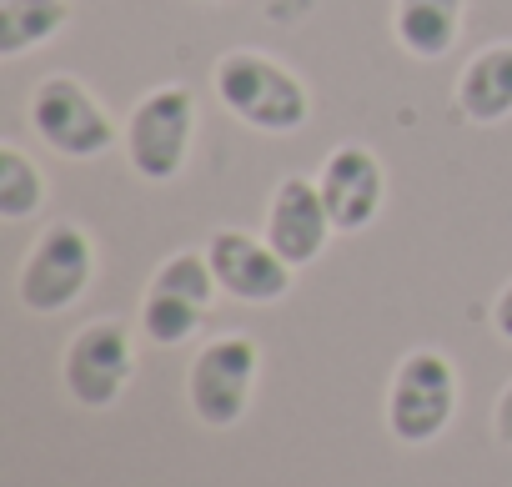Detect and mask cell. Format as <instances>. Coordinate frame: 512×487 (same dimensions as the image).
<instances>
[{
    "instance_id": "obj_7",
    "label": "cell",
    "mask_w": 512,
    "mask_h": 487,
    "mask_svg": "<svg viewBox=\"0 0 512 487\" xmlns=\"http://www.w3.org/2000/svg\"><path fill=\"white\" fill-rule=\"evenodd\" d=\"M136 372V347L121 322H91L71 337L61 357V382L81 407H111Z\"/></svg>"
},
{
    "instance_id": "obj_15",
    "label": "cell",
    "mask_w": 512,
    "mask_h": 487,
    "mask_svg": "<svg viewBox=\"0 0 512 487\" xmlns=\"http://www.w3.org/2000/svg\"><path fill=\"white\" fill-rule=\"evenodd\" d=\"M46 201V176L21 146H0V216L26 221Z\"/></svg>"
},
{
    "instance_id": "obj_1",
    "label": "cell",
    "mask_w": 512,
    "mask_h": 487,
    "mask_svg": "<svg viewBox=\"0 0 512 487\" xmlns=\"http://www.w3.org/2000/svg\"><path fill=\"white\" fill-rule=\"evenodd\" d=\"M221 106L256 126V131H272V136H287V131H302L307 116H312V96L307 86L272 56L262 51H226L216 61V76H211Z\"/></svg>"
},
{
    "instance_id": "obj_3",
    "label": "cell",
    "mask_w": 512,
    "mask_h": 487,
    "mask_svg": "<svg viewBox=\"0 0 512 487\" xmlns=\"http://www.w3.org/2000/svg\"><path fill=\"white\" fill-rule=\"evenodd\" d=\"M457 417V367L442 352H407L387 387V427L407 447L437 442Z\"/></svg>"
},
{
    "instance_id": "obj_10",
    "label": "cell",
    "mask_w": 512,
    "mask_h": 487,
    "mask_svg": "<svg viewBox=\"0 0 512 487\" xmlns=\"http://www.w3.org/2000/svg\"><path fill=\"white\" fill-rule=\"evenodd\" d=\"M317 186H322V201L332 211V226L337 231H362L377 221L382 211V196H387V171L382 161L367 151V146H337L322 171H317Z\"/></svg>"
},
{
    "instance_id": "obj_8",
    "label": "cell",
    "mask_w": 512,
    "mask_h": 487,
    "mask_svg": "<svg viewBox=\"0 0 512 487\" xmlns=\"http://www.w3.org/2000/svg\"><path fill=\"white\" fill-rule=\"evenodd\" d=\"M206 262H211V272H216V287L226 292V297H236V302H251V307H267V302H282L287 292H292V272L297 267H287L277 252H272V241L262 236H246V231H231V226H221V231H211L206 236Z\"/></svg>"
},
{
    "instance_id": "obj_9",
    "label": "cell",
    "mask_w": 512,
    "mask_h": 487,
    "mask_svg": "<svg viewBox=\"0 0 512 487\" xmlns=\"http://www.w3.org/2000/svg\"><path fill=\"white\" fill-rule=\"evenodd\" d=\"M332 211L322 201V186L307 181V176H287L277 191H272V206H267V241L272 252L287 262V267H312L322 257V247L332 241Z\"/></svg>"
},
{
    "instance_id": "obj_16",
    "label": "cell",
    "mask_w": 512,
    "mask_h": 487,
    "mask_svg": "<svg viewBox=\"0 0 512 487\" xmlns=\"http://www.w3.org/2000/svg\"><path fill=\"white\" fill-rule=\"evenodd\" d=\"M492 432H497V442H502V447H512V382H507V387H502V397H497Z\"/></svg>"
},
{
    "instance_id": "obj_6",
    "label": "cell",
    "mask_w": 512,
    "mask_h": 487,
    "mask_svg": "<svg viewBox=\"0 0 512 487\" xmlns=\"http://www.w3.org/2000/svg\"><path fill=\"white\" fill-rule=\"evenodd\" d=\"M256 372H262V352H256L251 337H216L206 342L196 357H191V372H186V397H191V412L201 427H236L251 407V387H256Z\"/></svg>"
},
{
    "instance_id": "obj_4",
    "label": "cell",
    "mask_w": 512,
    "mask_h": 487,
    "mask_svg": "<svg viewBox=\"0 0 512 487\" xmlns=\"http://www.w3.org/2000/svg\"><path fill=\"white\" fill-rule=\"evenodd\" d=\"M196 136V96L186 86H156L126 116V161L146 181L181 176Z\"/></svg>"
},
{
    "instance_id": "obj_5",
    "label": "cell",
    "mask_w": 512,
    "mask_h": 487,
    "mask_svg": "<svg viewBox=\"0 0 512 487\" xmlns=\"http://www.w3.org/2000/svg\"><path fill=\"white\" fill-rule=\"evenodd\" d=\"M31 131L66 161H96L116 146V121L106 106L76 81V76H51L31 96Z\"/></svg>"
},
{
    "instance_id": "obj_11",
    "label": "cell",
    "mask_w": 512,
    "mask_h": 487,
    "mask_svg": "<svg viewBox=\"0 0 512 487\" xmlns=\"http://www.w3.org/2000/svg\"><path fill=\"white\" fill-rule=\"evenodd\" d=\"M457 111L472 126H497L512 116V46H487L457 76Z\"/></svg>"
},
{
    "instance_id": "obj_17",
    "label": "cell",
    "mask_w": 512,
    "mask_h": 487,
    "mask_svg": "<svg viewBox=\"0 0 512 487\" xmlns=\"http://www.w3.org/2000/svg\"><path fill=\"white\" fill-rule=\"evenodd\" d=\"M492 327L512 342V282H507V287H502V297L492 302Z\"/></svg>"
},
{
    "instance_id": "obj_2",
    "label": "cell",
    "mask_w": 512,
    "mask_h": 487,
    "mask_svg": "<svg viewBox=\"0 0 512 487\" xmlns=\"http://www.w3.org/2000/svg\"><path fill=\"white\" fill-rule=\"evenodd\" d=\"M96 277V247L91 236L71 221H51L21 262V277H16V297L26 312L36 317H56L66 307H76L86 297Z\"/></svg>"
},
{
    "instance_id": "obj_12",
    "label": "cell",
    "mask_w": 512,
    "mask_h": 487,
    "mask_svg": "<svg viewBox=\"0 0 512 487\" xmlns=\"http://www.w3.org/2000/svg\"><path fill=\"white\" fill-rule=\"evenodd\" d=\"M462 11H467V0H397L392 31L402 51H412L417 61H437L457 46Z\"/></svg>"
},
{
    "instance_id": "obj_14",
    "label": "cell",
    "mask_w": 512,
    "mask_h": 487,
    "mask_svg": "<svg viewBox=\"0 0 512 487\" xmlns=\"http://www.w3.org/2000/svg\"><path fill=\"white\" fill-rule=\"evenodd\" d=\"M206 307L181 297V292H166V287H146V302H141V332L156 342V347H181L196 327H201Z\"/></svg>"
},
{
    "instance_id": "obj_13",
    "label": "cell",
    "mask_w": 512,
    "mask_h": 487,
    "mask_svg": "<svg viewBox=\"0 0 512 487\" xmlns=\"http://www.w3.org/2000/svg\"><path fill=\"white\" fill-rule=\"evenodd\" d=\"M66 0H0V56H26L31 46L66 31Z\"/></svg>"
}]
</instances>
